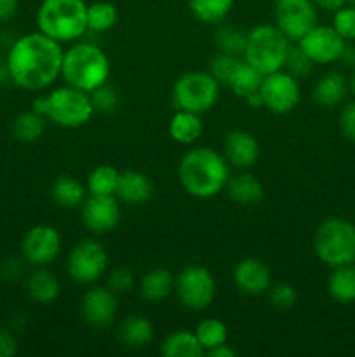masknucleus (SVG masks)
I'll return each instance as SVG.
<instances>
[{
	"label": "nucleus",
	"mask_w": 355,
	"mask_h": 357,
	"mask_svg": "<svg viewBox=\"0 0 355 357\" xmlns=\"http://www.w3.org/2000/svg\"><path fill=\"white\" fill-rule=\"evenodd\" d=\"M108 253L96 239L79 241L66 258V272L77 284H93L106 272Z\"/></svg>",
	"instance_id": "1a4fd4ad"
},
{
	"label": "nucleus",
	"mask_w": 355,
	"mask_h": 357,
	"mask_svg": "<svg viewBox=\"0 0 355 357\" xmlns=\"http://www.w3.org/2000/svg\"><path fill=\"white\" fill-rule=\"evenodd\" d=\"M59 291H61L59 279L45 267H37V271L28 275L26 293L33 302L40 303V305H49V303L56 302Z\"/></svg>",
	"instance_id": "4be33fe9"
},
{
	"label": "nucleus",
	"mask_w": 355,
	"mask_h": 357,
	"mask_svg": "<svg viewBox=\"0 0 355 357\" xmlns=\"http://www.w3.org/2000/svg\"><path fill=\"white\" fill-rule=\"evenodd\" d=\"M235 0H188L191 14L202 23L219 24L223 23L230 10L233 9Z\"/></svg>",
	"instance_id": "c85d7f7f"
},
{
	"label": "nucleus",
	"mask_w": 355,
	"mask_h": 357,
	"mask_svg": "<svg viewBox=\"0 0 355 357\" xmlns=\"http://www.w3.org/2000/svg\"><path fill=\"white\" fill-rule=\"evenodd\" d=\"M317 6L313 0H277L275 26L289 38L298 42L317 24Z\"/></svg>",
	"instance_id": "f8f14e48"
},
{
	"label": "nucleus",
	"mask_w": 355,
	"mask_h": 357,
	"mask_svg": "<svg viewBox=\"0 0 355 357\" xmlns=\"http://www.w3.org/2000/svg\"><path fill=\"white\" fill-rule=\"evenodd\" d=\"M219 100V82L209 72H187L173 86V103L176 110L205 114Z\"/></svg>",
	"instance_id": "6e6552de"
},
{
	"label": "nucleus",
	"mask_w": 355,
	"mask_h": 357,
	"mask_svg": "<svg viewBox=\"0 0 355 357\" xmlns=\"http://www.w3.org/2000/svg\"><path fill=\"white\" fill-rule=\"evenodd\" d=\"M118 312L117 293L110 288H96L87 289L82 296V317L90 328H106L113 323L115 316Z\"/></svg>",
	"instance_id": "dca6fc26"
},
{
	"label": "nucleus",
	"mask_w": 355,
	"mask_h": 357,
	"mask_svg": "<svg viewBox=\"0 0 355 357\" xmlns=\"http://www.w3.org/2000/svg\"><path fill=\"white\" fill-rule=\"evenodd\" d=\"M118 21V10L111 2H94L87 6V31L103 33L111 30Z\"/></svg>",
	"instance_id": "2f4dec72"
},
{
	"label": "nucleus",
	"mask_w": 355,
	"mask_h": 357,
	"mask_svg": "<svg viewBox=\"0 0 355 357\" xmlns=\"http://www.w3.org/2000/svg\"><path fill=\"white\" fill-rule=\"evenodd\" d=\"M174 282H176V278H174L169 268H152L139 281V293H141L146 302H162L173 293Z\"/></svg>",
	"instance_id": "5701e85b"
},
{
	"label": "nucleus",
	"mask_w": 355,
	"mask_h": 357,
	"mask_svg": "<svg viewBox=\"0 0 355 357\" xmlns=\"http://www.w3.org/2000/svg\"><path fill=\"white\" fill-rule=\"evenodd\" d=\"M327 291L338 303L355 302V264H345L333 267L327 279Z\"/></svg>",
	"instance_id": "bb28decb"
},
{
	"label": "nucleus",
	"mask_w": 355,
	"mask_h": 357,
	"mask_svg": "<svg viewBox=\"0 0 355 357\" xmlns=\"http://www.w3.org/2000/svg\"><path fill=\"white\" fill-rule=\"evenodd\" d=\"M350 84L341 72H327L315 82L312 91L313 101L324 108L338 107L347 96Z\"/></svg>",
	"instance_id": "aec40b11"
},
{
	"label": "nucleus",
	"mask_w": 355,
	"mask_h": 357,
	"mask_svg": "<svg viewBox=\"0 0 355 357\" xmlns=\"http://www.w3.org/2000/svg\"><path fill=\"white\" fill-rule=\"evenodd\" d=\"M223 157L237 169H249L260 157V143L246 129H233L223 139Z\"/></svg>",
	"instance_id": "f3484780"
},
{
	"label": "nucleus",
	"mask_w": 355,
	"mask_h": 357,
	"mask_svg": "<svg viewBox=\"0 0 355 357\" xmlns=\"http://www.w3.org/2000/svg\"><path fill=\"white\" fill-rule=\"evenodd\" d=\"M242 63H244V58H240V56L226 54V52H218V54L212 58L211 70H209V73H211V75L218 80L219 86H221V84L223 86H226V84L230 82V79H232L233 73L237 72V68H239Z\"/></svg>",
	"instance_id": "c9c22d12"
},
{
	"label": "nucleus",
	"mask_w": 355,
	"mask_h": 357,
	"mask_svg": "<svg viewBox=\"0 0 355 357\" xmlns=\"http://www.w3.org/2000/svg\"><path fill=\"white\" fill-rule=\"evenodd\" d=\"M134 281L136 279L131 268L118 267L111 271L110 275H108V288L113 293H117V295H125V293H129L134 288Z\"/></svg>",
	"instance_id": "a19ab883"
},
{
	"label": "nucleus",
	"mask_w": 355,
	"mask_h": 357,
	"mask_svg": "<svg viewBox=\"0 0 355 357\" xmlns=\"http://www.w3.org/2000/svg\"><path fill=\"white\" fill-rule=\"evenodd\" d=\"M350 91H352V94H354L355 96V70H354V73H352V77H350Z\"/></svg>",
	"instance_id": "3c124183"
},
{
	"label": "nucleus",
	"mask_w": 355,
	"mask_h": 357,
	"mask_svg": "<svg viewBox=\"0 0 355 357\" xmlns=\"http://www.w3.org/2000/svg\"><path fill=\"white\" fill-rule=\"evenodd\" d=\"M37 24L38 31L59 44L77 40L87 31V3L84 0H42Z\"/></svg>",
	"instance_id": "20e7f679"
},
{
	"label": "nucleus",
	"mask_w": 355,
	"mask_h": 357,
	"mask_svg": "<svg viewBox=\"0 0 355 357\" xmlns=\"http://www.w3.org/2000/svg\"><path fill=\"white\" fill-rule=\"evenodd\" d=\"M263 77V73H260L254 66H251L249 63L244 61L242 65L237 68V72L233 73L232 79H230V82L226 84V86L233 91V94H237L239 98L246 100L251 94L260 91Z\"/></svg>",
	"instance_id": "7c9ffc66"
},
{
	"label": "nucleus",
	"mask_w": 355,
	"mask_h": 357,
	"mask_svg": "<svg viewBox=\"0 0 355 357\" xmlns=\"http://www.w3.org/2000/svg\"><path fill=\"white\" fill-rule=\"evenodd\" d=\"M340 129L350 142L355 143V101L345 105L340 114Z\"/></svg>",
	"instance_id": "79ce46f5"
},
{
	"label": "nucleus",
	"mask_w": 355,
	"mask_h": 357,
	"mask_svg": "<svg viewBox=\"0 0 355 357\" xmlns=\"http://www.w3.org/2000/svg\"><path fill=\"white\" fill-rule=\"evenodd\" d=\"M9 80H10V73H9V68H7V61H2V59H0V86L7 84Z\"/></svg>",
	"instance_id": "8fccbe9b"
},
{
	"label": "nucleus",
	"mask_w": 355,
	"mask_h": 357,
	"mask_svg": "<svg viewBox=\"0 0 355 357\" xmlns=\"http://www.w3.org/2000/svg\"><path fill=\"white\" fill-rule=\"evenodd\" d=\"M178 178L188 195L211 199L225 190L230 180V164L211 146L190 149L180 160Z\"/></svg>",
	"instance_id": "f03ea898"
},
{
	"label": "nucleus",
	"mask_w": 355,
	"mask_h": 357,
	"mask_svg": "<svg viewBox=\"0 0 355 357\" xmlns=\"http://www.w3.org/2000/svg\"><path fill=\"white\" fill-rule=\"evenodd\" d=\"M19 7V0H0V23L14 17Z\"/></svg>",
	"instance_id": "c03bdc74"
},
{
	"label": "nucleus",
	"mask_w": 355,
	"mask_h": 357,
	"mask_svg": "<svg viewBox=\"0 0 355 357\" xmlns=\"http://www.w3.org/2000/svg\"><path fill=\"white\" fill-rule=\"evenodd\" d=\"M152 195L153 183L145 173L134 169L122 171L120 176H118L117 192H115V197L118 199V202L138 206L150 201Z\"/></svg>",
	"instance_id": "6ab92c4d"
},
{
	"label": "nucleus",
	"mask_w": 355,
	"mask_h": 357,
	"mask_svg": "<svg viewBox=\"0 0 355 357\" xmlns=\"http://www.w3.org/2000/svg\"><path fill=\"white\" fill-rule=\"evenodd\" d=\"M207 354L211 357H235L237 352H235V349L230 347L228 344H221V345H218V347L207 351Z\"/></svg>",
	"instance_id": "de8ad7c7"
},
{
	"label": "nucleus",
	"mask_w": 355,
	"mask_h": 357,
	"mask_svg": "<svg viewBox=\"0 0 355 357\" xmlns=\"http://www.w3.org/2000/svg\"><path fill=\"white\" fill-rule=\"evenodd\" d=\"M89 98L94 112H101V114H110V112H113L118 107V101H120L117 89L108 86L106 82L101 84L94 91H90Z\"/></svg>",
	"instance_id": "4c0bfd02"
},
{
	"label": "nucleus",
	"mask_w": 355,
	"mask_h": 357,
	"mask_svg": "<svg viewBox=\"0 0 355 357\" xmlns=\"http://www.w3.org/2000/svg\"><path fill=\"white\" fill-rule=\"evenodd\" d=\"M17 352V344L9 331L0 330V357H13Z\"/></svg>",
	"instance_id": "37998d69"
},
{
	"label": "nucleus",
	"mask_w": 355,
	"mask_h": 357,
	"mask_svg": "<svg viewBox=\"0 0 355 357\" xmlns=\"http://www.w3.org/2000/svg\"><path fill=\"white\" fill-rule=\"evenodd\" d=\"M225 190L235 204L244 206V208L260 204L265 195V188L261 181L249 173H240L237 176L230 178Z\"/></svg>",
	"instance_id": "412c9836"
},
{
	"label": "nucleus",
	"mask_w": 355,
	"mask_h": 357,
	"mask_svg": "<svg viewBox=\"0 0 355 357\" xmlns=\"http://www.w3.org/2000/svg\"><path fill=\"white\" fill-rule=\"evenodd\" d=\"M233 282L246 295H261L271 286V272L260 258H244L233 268Z\"/></svg>",
	"instance_id": "a211bd4d"
},
{
	"label": "nucleus",
	"mask_w": 355,
	"mask_h": 357,
	"mask_svg": "<svg viewBox=\"0 0 355 357\" xmlns=\"http://www.w3.org/2000/svg\"><path fill=\"white\" fill-rule=\"evenodd\" d=\"M45 131V117L38 112H23L16 117L13 124L14 138L23 143H33L42 138Z\"/></svg>",
	"instance_id": "c756f323"
},
{
	"label": "nucleus",
	"mask_w": 355,
	"mask_h": 357,
	"mask_svg": "<svg viewBox=\"0 0 355 357\" xmlns=\"http://www.w3.org/2000/svg\"><path fill=\"white\" fill-rule=\"evenodd\" d=\"M354 264H355V260H354Z\"/></svg>",
	"instance_id": "864d4df0"
},
{
	"label": "nucleus",
	"mask_w": 355,
	"mask_h": 357,
	"mask_svg": "<svg viewBox=\"0 0 355 357\" xmlns=\"http://www.w3.org/2000/svg\"><path fill=\"white\" fill-rule=\"evenodd\" d=\"M347 42L340 37L333 26L326 24H315L305 37L298 40L301 51L312 59L315 65H329V63L340 61Z\"/></svg>",
	"instance_id": "4468645a"
},
{
	"label": "nucleus",
	"mask_w": 355,
	"mask_h": 357,
	"mask_svg": "<svg viewBox=\"0 0 355 357\" xmlns=\"http://www.w3.org/2000/svg\"><path fill=\"white\" fill-rule=\"evenodd\" d=\"M120 171L111 166H97L87 176L86 188L89 195H115Z\"/></svg>",
	"instance_id": "473e14b6"
},
{
	"label": "nucleus",
	"mask_w": 355,
	"mask_h": 357,
	"mask_svg": "<svg viewBox=\"0 0 355 357\" xmlns=\"http://www.w3.org/2000/svg\"><path fill=\"white\" fill-rule=\"evenodd\" d=\"M350 2H352V6H354V7H355V0H350Z\"/></svg>",
	"instance_id": "603ef678"
},
{
	"label": "nucleus",
	"mask_w": 355,
	"mask_h": 357,
	"mask_svg": "<svg viewBox=\"0 0 355 357\" xmlns=\"http://www.w3.org/2000/svg\"><path fill=\"white\" fill-rule=\"evenodd\" d=\"M331 26L340 33L345 42H355V7L345 6L334 10L333 24Z\"/></svg>",
	"instance_id": "58836bf2"
},
{
	"label": "nucleus",
	"mask_w": 355,
	"mask_h": 357,
	"mask_svg": "<svg viewBox=\"0 0 355 357\" xmlns=\"http://www.w3.org/2000/svg\"><path fill=\"white\" fill-rule=\"evenodd\" d=\"M195 335H197L202 349L207 352L211 349L218 347V345L226 344V340H228V328H226V324L223 321L209 317V319H202L197 324Z\"/></svg>",
	"instance_id": "72a5a7b5"
},
{
	"label": "nucleus",
	"mask_w": 355,
	"mask_h": 357,
	"mask_svg": "<svg viewBox=\"0 0 355 357\" xmlns=\"http://www.w3.org/2000/svg\"><path fill=\"white\" fill-rule=\"evenodd\" d=\"M174 289L181 305L190 310H204L216 296V281L200 265H188L178 274Z\"/></svg>",
	"instance_id": "9d476101"
},
{
	"label": "nucleus",
	"mask_w": 355,
	"mask_h": 357,
	"mask_svg": "<svg viewBox=\"0 0 355 357\" xmlns=\"http://www.w3.org/2000/svg\"><path fill=\"white\" fill-rule=\"evenodd\" d=\"M247 31L240 30L237 26H228V24H221L218 26L214 33L216 47L219 52H226V54L242 56L244 47H246Z\"/></svg>",
	"instance_id": "f704fd0d"
},
{
	"label": "nucleus",
	"mask_w": 355,
	"mask_h": 357,
	"mask_svg": "<svg viewBox=\"0 0 355 357\" xmlns=\"http://www.w3.org/2000/svg\"><path fill=\"white\" fill-rule=\"evenodd\" d=\"M61 77L68 86L90 93L110 77V59L97 45L80 42L63 54Z\"/></svg>",
	"instance_id": "7ed1b4c3"
},
{
	"label": "nucleus",
	"mask_w": 355,
	"mask_h": 357,
	"mask_svg": "<svg viewBox=\"0 0 355 357\" xmlns=\"http://www.w3.org/2000/svg\"><path fill=\"white\" fill-rule=\"evenodd\" d=\"M263 107L271 114L284 115L294 110L301 100V89H299L298 79L287 73L285 70L268 73L263 77L260 87Z\"/></svg>",
	"instance_id": "9b49d317"
},
{
	"label": "nucleus",
	"mask_w": 355,
	"mask_h": 357,
	"mask_svg": "<svg viewBox=\"0 0 355 357\" xmlns=\"http://www.w3.org/2000/svg\"><path fill=\"white\" fill-rule=\"evenodd\" d=\"M313 250L319 260L331 268L354 264L355 225L345 218L324 220L313 237Z\"/></svg>",
	"instance_id": "0eeeda50"
},
{
	"label": "nucleus",
	"mask_w": 355,
	"mask_h": 357,
	"mask_svg": "<svg viewBox=\"0 0 355 357\" xmlns=\"http://www.w3.org/2000/svg\"><path fill=\"white\" fill-rule=\"evenodd\" d=\"M2 272L7 279H16L17 275H19V265L14 261V258H10V260H7L6 264H3Z\"/></svg>",
	"instance_id": "09e8293b"
},
{
	"label": "nucleus",
	"mask_w": 355,
	"mask_h": 357,
	"mask_svg": "<svg viewBox=\"0 0 355 357\" xmlns=\"http://www.w3.org/2000/svg\"><path fill=\"white\" fill-rule=\"evenodd\" d=\"M63 54L61 44L42 31L23 35L7 52L10 80L26 91L47 89L61 75Z\"/></svg>",
	"instance_id": "f257e3e1"
},
{
	"label": "nucleus",
	"mask_w": 355,
	"mask_h": 357,
	"mask_svg": "<svg viewBox=\"0 0 355 357\" xmlns=\"http://www.w3.org/2000/svg\"><path fill=\"white\" fill-rule=\"evenodd\" d=\"M289 38L275 24H258L247 31L242 58L263 75L284 68Z\"/></svg>",
	"instance_id": "423d86ee"
},
{
	"label": "nucleus",
	"mask_w": 355,
	"mask_h": 357,
	"mask_svg": "<svg viewBox=\"0 0 355 357\" xmlns=\"http://www.w3.org/2000/svg\"><path fill=\"white\" fill-rule=\"evenodd\" d=\"M340 61L343 63L347 68L355 70V44L354 42H347V44H345L343 52H341V56H340Z\"/></svg>",
	"instance_id": "a18cd8bd"
},
{
	"label": "nucleus",
	"mask_w": 355,
	"mask_h": 357,
	"mask_svg": "<svg viewBox=\"0 0 355 357\" xmlns=\"http://www.w3.org/2000/svg\"><path fill=\"white\" fill-rule=\"evenodd\" d=\"M33 110L61 128H80L87 124L94 114L89 93L80 91L66 84L58 87L47 96L37 98L33 101Z\"/></svg>",
	"instance_id": "39448f33"
},
{
	"label": "nucleus",
	"mask_w": 355,
	"mask_h": 357,
	"mask_svg": "<svg viewBox=\"0 0 355 357\" xmlns=\"http://www.w3.org/2000/svg\"><path fill=\"white\" fill-rule=\"evenodd\" d=\"M313 65H315V63L301 51L299 45H296V47H289L287 58H285L284 68L282 70L291 73L294 79H306V77L312 73Z\"/></svg>",
	"instance_id": "e433bc0d"
},
{
	"label": "nucleus",
	"mask_w": 355,
	"mask_h": 357,
	"mask_svg": "<svg viewBox=\"0 0 355 357\" xmlns=\"http://www.w3.org/2000/svg\"><path fill=\"white\" fill-rule=\"evenodd\" d=\"M86 185H82L75 176H70V174H61L51 185V197L59 208H79L86 201Z\"/></svg>",
	"instance_id": "393cba45"
},
{
	"label": "nucleus",
	"mask_w": 355,
	"mask_h": 357,
	"mask_svg": "<svg viewBox=\"0 0 355 357\" xmlns=\"http://www.w3.org/2000/svg\"><path fill=\"white\" fill-rule=\"evenodd\" d=\"M117 337L122 345L129 349H141L153 338L152 321L143 316H129L120 323Z\"/></svg>",
	"instance_id": "a878e982"
},
{
	"label": "nucleus",
	"mask_w": 355,
	"mask_h": 357,
	"mask_svg": "<svg viewBox=\"0 0 355 357\" xmlns=\"http://www.w3.org/2000/svg\"><path fill=\"white\" fill-rule=\"evenodd\" d=\"M204 131L200 115L187 110H176L169 122V135L180 145H194Z\"/></svg>",
	"instance_id": "b1692460"
},
{
	"label": "nucleus",
	"mask_w": 355,
	"mask_h": 357,
	"mask_svg": "<svg viewBox=\"0 0 355 357\" xmlns=\"http://www.w3.org/2000/svg\"><path fill=\"white\" fill-rule=\"evenodd\" d=\"M61 251V236L51 225H35L21 241V255L33 267H47Z\"/></svg>",
	"instance_id": "ddd939ff"
},
{
	"label": "nucleus",
	"mask_w": 355,
	"mask_h": 357,
	"mask_svg": "<svg viewBox=\"0 0 355 357\" xmlns=\"http://www.w3.org/2000/svg\"><path fill=\"white\" fill-rule=\"evenodd\" d=\"M268 293H270L271 305L277 309H291L298 300V291L289 282H277L275 286H270Z\"/></svg>",
	"instance_id": "ea45409f"
},
{
	"label": "nucleus",
	"mask_w": 355,
	"mask_h": 357,
	"mask_svg": "<svg viewBox=\"0 0 355 357\" xmlns=\"http://www.w3.org/2000/svg\"><path fill=\"white\" fill-rule=\"evenodd\" d=\"M160 352L166 357H200L204 354L195 331L178 330L164 338Z\"/></svg>",
	"instance_id": "cd10ccee"
},
{
	"label": "nucleus",
	"mask_w": 355,
	"mask_h": 357,
	"mask_svg": "<svg viewBox=\"0 0 355 357\" xmlns=\"http://www.w3.org/2000/svg\"><path fill=\"white\" fill-rule=\"evenodd\" d=\"M120 216V204L115 195H89L82 202L84 227L96 236L117 229Z\"/></svg>",
	"instance_id": "2eb2a0df"
},
{
	"label": "nucleus",
	"mask_w": 355,
	"mask_h": 357,
	"mask_svg": "<svg viewBox=\"0 0 355 357\" xmlns=\"http://www.w3.org/2000/svg\"><path fill=\"white\" fill-rule=\"evenodd\" d=\"M348 2H350V0H313V3H315L317 7H320V9L324 10H329V13L341 9V7L347 6Z\"/></svg>",
	"instance_id": "49530a36"
}]
</instances>
